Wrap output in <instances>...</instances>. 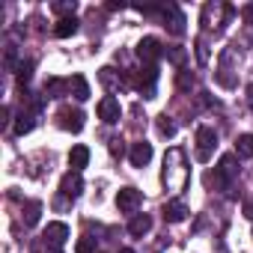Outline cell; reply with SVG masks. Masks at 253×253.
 I'll list each match as a JSON object with an SVG mask.
<instances>
[{
	"label": "cell",
	"instance_id": "obj_1",
	"mask_svg": "<svg viewBox=\"0 0 253 253\" xmlns=\"http://www.w3.org/2000/svg\"><path fill=\"white\" fill-rule=\"evenodd\" d=\"M161 182H164V191H185L188 182H191V167H188V158H185V149L173 146L167 149L164 155V167H161Z\"/></svg>",
	"mask_w": 253,
	"mask_h": 253
},
{
	"label": "cell",
	"instance_id": "obj_2",
	"mask_svg": "<svg viewBox=\"0 0 253 253\" xmlns=\"http://www.w3.org/2000/svg\"><path fill=\"white\" fill-rule=\"evenodd\" d=\"M238 155H223L220 161H217V167H214V188H220V191H232V185H235V179H238Z\"/></svg>",
	"mask_w": 253,
	"mask_h": 253
},
{
	"label": "cell",
	"instance_id": "obj_3",
	"mask_svg": "<svg viewBox=\"0 0 253 253\" xmlns=\"http://www.w3.org/2000/svg\"><path fill=\"white\" fill-rule=\"evenodd\" d=\"M232 6H226V3H206L203 6V12H200V24L206 27V30H217V27H223L226 24V18H232Z\"/></svg>",
	"mask_w": 253,
	"mask_h": 253
},
{
	"label": "cell",
	"instance_id": "obj_4",
	"mask_svg": "<svg viewBox=\"0 0 253 253\" xmlns=\"http://www.w3.org/2000/svg\"><path fill=\"white\" fill-rule=\"evenodd\" d=\"M217 149V131L211 125H200L197 128V161H209Z\"/></svg>",
	"mask_w": 253,
	"mask_h": 253
},
{
	"label": "cell",
	"instance_id": "obj_5",
	"mask_svg": "<svg viewBox=\"0 0 253 253\" xmlns=\"http://www.w3.org/2000/svg\"><path fill=\"white\" fill-rule=\"evenodd\" d=\"M140 203H143V194L137 188H131V185H125V188L116 191V209L122 214H134L140 209Z\"/></svg>",
	"mask_w": 253,
	"mask_h": 253
},
{
	"label": "cell",
	"instance_id": "obj_6",
	"mask_svg": "<svg viewBox=\"0 0 253 253\" xmlns=\"http://www.w3.org/2000/svg\"><path fill=\"white\" fill-rule=\"evenodd\" d=\"M137 60L140 63H146V66H155L158 63V57H164V48H161V42L155 39V36H143L140 42H137Z\"/></svg>",
	"mask_w": 253,
	"mask_h": 253
},
{
	"label": "cell",
	"instance_id": "obj_7",
	"mask_svg": "<svg viewBox=\"0 0 253 253\" xmlns=\"http://www.w3.org/2000/svg\"><path fill=\"white\" fill-rule=\"evenodd\" d=\"M57 119H60V128L63 131H72V134H81L84 131V110H75V107H60V113H57Z\"/></svg>",
	"mask_w": 253,
	"mask_h": 253
},
{
	"label": "cell",
	"instance_id": "obj_8",
	"mask_svg": "<svg viewBox=\"0 0 253 253\" xmlns=\"http://www.w3.org/2000/svg\"><path fill=\"white\" fill-rule=\"evenodd\" d=\"M161 18H164V27L173 33V36H182L185 33V15L176 3H164L161 6Z\"/></svg>",
	"mask_w": 253,
	"mask_h": 253
},
{
	"label": "cell",
	"instance_id": "obj_9",
	"mask_svg": "<svg viewBox=\"0 0 253 253\" xmlns=\"http://www.w3.org/2000/svg\"><path fill=\"white\" fill-rule=\"evenodd\" d=\"M155 84H158V69H155V66H143V69L134 75V86H137L146 98L155 95Z\"/></svg>",
	"mask_w": 253,
	"mask_h": 253
},
{
	"label": "cell",
	"instance_id": "obj_10",
	"mask_svg": "<svg viewBox=\"0 0 253 253\" xmlns=\"http://www.w3.org/2000/svg\"><path fill=\"white\" fill-rule=\"evenodd\" d=\"M119 116H122L119 101H116L113 95H104V98L98 101V119H101V122H107V125H113V122H119Z\"/></svg>",
	"mask_w": 253,
	"mask_h": 253
},
{
	"label": "cell",
	"instance_id": "obj_11",
	"mask_svg": "<svg viewBox=\"0 0 253 253\" xmlns=\"http://www.w3.org/2000/svg\"><path fill=\"white\" fill-rule=\"evenodd\" d=\"M81 191H84V179H81V173H75V170L66 173L63 182H60V194H63L66 200H78Z\"/></svg>",
	"mask_w": 253,
	"mask_h": 253
},
{
	"label": "cell",
	"instance_id": "obj_12",
	"mask_svg": "<svg viewBox=\"0 0 253 253\" xmlns=\"http://www.w3.org/2000/svg\"><path fill=\"white\" fill-rule=\"evenodd\" d=\"M42 238H45L51 247H60V244H66V241H69V226H66V223H60V220H54V223H48V226H45Z\"/></svg>",
	"mask_w": 253,
	"mask_h": 253
},
{
	"label": "cell",
	"instance_id": "obj_13",
	"mask_svg": "<svg viewBox=\"0 0 253 253\" xmlns=\"http://www.w3.org/2000/svg\"><path fill=\"white\" fill-rule=\"evenodd\" d=\"M161 214H164L167 223H182V220L188 217V206H185L182 200H170V203H164Z\"/></svg>",
	"mask_w": 253,
	"mask_h": 253
},
{
	"label": "cell",
	"instance_id": "obj_14",
	"mask_svg": "<svg viewBox=\"0 0 253 253\" xmlns=\"http://www.w3.org/2000/svg\"><path fill=\"white\" fill-rule=\"evenodd\" d=\"M33 128H36V113H33V110H21V113L15 116V122H12L15 137H24V134H30Z\"/></svg>",
	"mask_w": 253,
	"mask_h": 253
},
{
	"label": "cell",
	"instance_id": "obj_15",
	"mask_svg": "<svg viewBox=\"0 0 253 253\" xmlns=\"http://www.w3.org/2000/svg\"><path fill=\"white\" fill-rule=\"evenodd\" d=\"M128 158H131V164H134V167H146V164L152 161V143H146V140H140V143H131V152H128Z\"/></svg>",
	"mask_w": 253,
	"mask_h": 253
},
{
	"label": "cell",
	"instance_id": "obj_16",
	"mask_svg": "<svg viewBox=\"0 0 253 253\" xmlns=\"http://www.w3.org/2000/svg\"><path fill=\"white\" fill-rule=\"evenodd\" d=\"M86 164H89V149H86L84 143L72 146V152H69V167H72L75 173H81V170H84Z\"/></svg>",
	"mask_w": 253,
	"mask_h": 253
},
{
	"label": "cell",
	"instance_id": "obj_17",
	"mask_svg": "<svg viewBox=\"0 0 253 253\" xmlns=\"http://www.w3.org/2000/svg\"><path fill=\"white\" fill-rule=\"evenodd\" d=\"M66 92H72V84L63 81V78H48L45 81V95L48 98H63Z\"/></svg>",
	"mask_w": 253,
	"mask_h": 253
},
{
	"label": "cell",
	"instance_id": "obj_18",
	"mask_svg": "<svg viewBox=\"0 0 253 253\" xmlns=\"http://www.w3.org/2000/svg\"><path fill=\"white\" fill-rule=\"evenodd\" d=\"M98 81H101L107 89H125V86H128V81H122V78L116 75V69H110V66H104V69L98 72Z\"/></svg>",
	"mask_w": 253,
	"mask_h": 253
},
{
	"label": "cell",
	"instance_id": "obj_19",
	"mask_svg": "<svg viewBox=\"0 0 253 253\" xmlns=\"http://www.w3.org/2000/svg\"><path fill=\"white\" fill-rule=\"evenodd\" d=\"M78 27H81V21H78L75 15H72V18H60L57 27H54V36H57V39H69V36L78 33Z\"/></svg>",
	"mask_w": 253,
	"mask_h": 253
},
{
	"label": "cell",
	"instance_id": "obj_20",
	"mask_svg": "<svg viewBox=\"0 0 253 253\" xmlns=\"http://www.w3.org/2000/svg\"><path fill=\"white\" fill-rule=\"evenodd\" d=\"M69 84H72V95H75L78 101H86V98L92 95V92H89V81H86L84 75H72Z\"/></svg>",
	"mask_w": 253,
	"mask_h": 253
},
{
	"label": "cell",
	"instance_id": "obj_21",
	"mask_svg": "<svg viewBox=\"0 0 253 253\" xmlns=\"http://www.w3.org/2000/svg\"><path fill=\"white\" fill-rule=\"evenodd\" d=\"M149 229H152V217H149V214H134L131 223H128V232H131L134 238H143Z\"/></svg>",
	"mask_w": 253,
	"mask_h": 253
},
{
	"label": "cell",
	"instance_id": "obj_22",
	"mask_svg": "<svg viewBox=\"0 0 253 253\" xmlns=\"http://www.w3.org/2000/svg\"><path fill=\"white\" fill-rule=\"evenodd\" d=\"M39 214H42V203L39 200H27L24 203V214H21L24 226H36L39 223Z\"/></svg>",
	"mask_w": 253,
	"mask_h": 253
},
{
	"label": "cell",
	"instance_id": "obj_23",
	"mask_svg": "<svg viewBox=\"0 0 253 253\" xmlns=\"http://www.w3.org/2000/svg\"><path fill=\"white\" fill-rule=\"evenodd\" d=\"M235 155L238 158H253V134H241L235 140Z\"/></svg>",
	"mask_w": 253,
	"mask_h": 253
},
{
	"label": "cell",
	"instance_id": "obj_24",
	"mask_svg": "<svg viewBox=\"0 0 253 253\" xmlns=\"http://www.w3.org/2000/svg\"><path fill=\"white\" fill-rule=\"evenodd\" d=\"M176 122H173V116H167V113H161L158 116V134L161 137H176Z\"/></svg>",
	"mask_w": 253,
	"mask_h": 253
},
{
	"label": "cell",
	"instance_id": "obj_25",
	"mask_svg": "<svg viewBox=\"0 0 253 253\" xmlns=\"http://www.w3.org/2000/svg\"><path fill=\"white\" fill-rule=\"evenodd\" d=\"M51 9L57 15H63V18H72L75 9H78V3H75V0H57V3H51Z\"/></svg>",
	"mask_w": 253,
	"mask_h": 253
},
{
	"label": "cell",
	"instance_id": "obj_26",
	"mask_svg": "<svg viewBox=\"0 0 253 253\" xmlns=\"http://www.w3.org/2000/svg\"><path fill=\"white\" fill-rule=\"evenodd\" d=\"M164 57H167L170 63H176V66H185L188 51H185V48H179V45H173V48H164Z\"/></svg>",
	"mask_w": 253,
	"mask_h": 253
},
{
	"label": "cell",
	"instance_id": "obj_27",
	"mask_svg": "<svg viewBox=\"0 0 253 253\" xmlns=\"http://www.w3.org/2000/svg\"><path fill=\"white\" fill-rule=\"evenodd\" d=\"M15 78H18V84L24 86V84H30V78H33V60H21V66L15 69Z\"/></svg>",
	"mask_w": 253,
	"mask_h": 253
},
{
	"label": "cell",
	"instance_id": "obj_28",
	"mask_svg": "<svg viewBox=\"0 0 253 253\" xmlns=\"http://www.w3.org/2000/svg\"><path fill=\"white\" fill-rule=\"evenodd\" d=\"M176 84H179V89H182V92H191V89L197 86V78H194L191 72H185V69H182V72H179V81H176Z\"/></svg>",
	"mask_w": 253,
	"mask_h": 253
},
{
	"label": "cell",
	"instance_id": "obj_29",
	"mask_svg": "<svg viewBox=\"0 0 253 253\" xmlns=\"http://www.w3.org/2000/svg\"><path fill=\"white\" fill-rule=\"evenodd\" d=\"M197 60H200V66H206V63H209V45H206V39H203V36H197Z\"/></svg>",
	"mask_w": 253,
	"mask_h": 253
},
{
	"label": "cell",
	"instance_id": "obj_30",
	"mask_svg": "<svg viewBox=\"0 0 253 253\" xmlns=\"http://www.w3.org/2000/svg\"><path fill=\"white\" fill-rule=\"evenodd\" d=\"M75 250H78V253H95V238H81Z\"/></svg>",
	"mask_w": 253,
	"mask_h": 253
},
{
	"label": "cell",
	"instance_id": "obj_31",
	"mask_svg": "<svg viewBox=\"0 0 253 253\" xmlns=\"http://www.w3.org/2000/svg\"><path fill=\"white\" fill-rule=\"evenodd\" d=\"M110 155H113V158H122V155H125V146H122V140H119V137H113V140H110Z\"/></svg>",
	"mask_w": 253,
	"mask_h": 253
},
{
	"label": "cell",
	"instance_id": "obj_32",
	"mask_svg": "<svg viewBox=\"0 0 253 253\" xmlns=\"http://www.w3.org/2000/svg\"><path fill=\"white\" fill-rule=\"evenodd\" d=\"M241 18H244L247 24H253V3H244V6H241Z\"/></svg>",
	"mask_w": 253,
	"mask_h": 253
},
{
	"label": "cell",
	"instance_id": "obj_33",
	"mask_svg": "<svg viewBox=\"0 0 253 253\" xmlns=\"http://www.w3.org/2000/svg\"><path fill=\"white\" fill-rule=\"evenodd\" d=\"M0 125H3V128H6V125H9V107H6V104L0 107Z\"/></svg>",
	"mask_w": 253,
	"mask_h": 253
},
{
	"label": "cell",
	"instance_id": "obj_34",
	"mask_svg": "<svg viewBox=\"0 0 253 253\" xmlns=\"http://www.w3.org/2000/svg\"><path fill=\"white\" fill-rule=\"evenodd\" d=\"M244 217H247V220H253V200H247V203H244Z\"/></svg>",
	"mask_w": 253,
	"mask_h": 253
},
{
	"label": "cell",
	"instance_id": "obj_35",
	"mask_svg": "<svg viewBox=\"0 0 253 253\" xmlns=\"http://www.w3.org/2000/svg\"><path fill=\"white\" fill-rule=\"evenodd\" d=\"M247 107L253 110V84H247Z\"/></svg>",
	"mask_w": 253,
	"mask_h": 253
},
{
	"label": "cell",
	"instance_id": "obj_36",
	"mask_svg": "<svg viewBox=\"0 0 253 253\" xmlns=\"http://www.w3.org/2000/svg\"><path fill=\"white\" fill-rule=\"evenodd\" d=\"M107 9H125V3H122V0H119V3H116V0H110V3H107Z\"/></svg>",
	"mask_w": 253,
	"mask_h": 253
},
{
	"label": "cell",
	"instance_id": "obj_37",
	"mask_svg": "<svg viewBox=\"0 0 253 253\" xmlns=\"http://www.w3.org/2000/svg\"><path fill=\"white\" fill-rule=\"evenodd\" d=\"M119 253H134V250H131V247H122V250H119Z\"/></svg>",
	"mask_w": 253,
	"mask_h": 253
},
{
	"label": "cell",
	"instance_id": "obj_38",
	"mask_svg": "<svg viewBox=\"0 0 253 253\" xmlns=\"http://www.w3.org/2000/svg\"><path fill=\"white\" fill-rule=\"evenodd\" d=\"M48 253H63V250H60V247H54V250H48Z\"/></svg>",
	"mask_w": 253,
	"mask_h": 253
}]
</instances>
